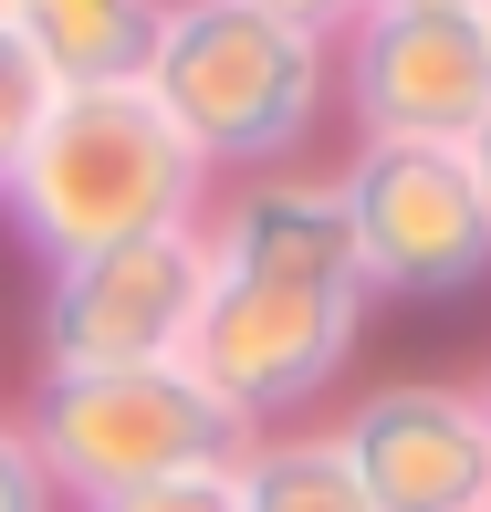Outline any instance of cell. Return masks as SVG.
<instances>
[{
  "label": "cell",
  "mask_w": 491,
  "mask_h": 512,
  "mask_svg": "<svg viewBox=\"0 0 491 512\" xmlns=\"http://www.w3.org/2000/svg\"><path fill=\"white\" fill-rule=\"evenodd\" d=\"M136 95L157 105V126L189 147L209 189L220 178H283L324 126L335 42L251 11V0H157Z\"/></svg>",
  "instance_id": "6da1fadb"
},
{
  "label": "cell",
  "mask_w": 491,
  "mask_h": 512,
  "mask_svg": "<svg viewBox=\"0 0 491 512\" xmlns=\"http://www.w3.org/2000/svg\"><path fill=\"white\" fill-rule=\"evenodd\" d=\"M0 209L53 272V262H84V251L147 241V230H199L209 178L189 168V147L157 126V105L136 84H63L42 105Z\"/></svg>",
  "instance_id": "7a4b0ae2"
},
{
  "label": "cell",
  "mask_w": 491,
  "mask_h": 512,
  "mask_svg": "<svg viewBox=\"0 0 491 512\" xmlns=\"http://www.w3.org/2000/svg\"><path fill=\"white\" fill-rule=\"evenodd\" d=\"M21 439L53 471L63 512L147 492L178 471H220L251 450V429L230 418L189 366H115V377H32L21 398Z\"/></svg>",
  "instance_id": "3957f363"
},
{
  "label": "cell",
  "mask_w": 491,
  "mask_h": 512,
  "mask_svg": "<svg viewBox=\"0 0 491 512\" xmlns=\"http://www.w3.org/2000/svg\"><path fill=\"white\" fill-rule=\"evenodd\" d=\"M356 335H366V293H283V283L209 272L178 366H189L251 439H272L293 408H314L324 387H335V366L356 356Z\"/></svg>",
  "instance_id": "277c9868"
},
{
  "label": "cell",
  "mask_w": 491,
  "mask_h": 512,
  "mask_svg": "<svg viewBox=\"0 0 491 512\" xmlns=\"http://www.w3.org/2000/svg\"><path fill=\"white\" fill-rule=\"evenodd\" d=\"M335 199H345V230H356L366 293L450 304V293L491 283V199L460 168V147H356Z\"/></svg>",
  "instance_id": "5b68a950"
},
{
  "label": "cell",
  "mask_w": 491,
  "mask_h": 512,
  "mask_svg": "<svg viewBox=\"0 0 491 512\" xmlns=\"http://www.w3.org/2000/svg\"><path fill=\"white\" fill-rule=\"evenodd\" d=\"M209 251L199 230H147V241L84 251L42 272V377H115V366H178L199 324Z\"/></svg>",
  "instance_id": "8992f818"
},
{
  "label": "cell",
  "mask_w": 491,
  "mask_h": 512,
  "mask_svg": "<svg viewBox=\"0 0 491 512\" xmlns=\"http://www.w3.org/2000/svg\"><path fill=\"white\" fill-rule=\"evenodd\" d=\"M356 147H460L491 115V21L481 0H377L345 32Z\"/></svg>",
  "instance_id": "52a82bcc"
},
{
  "label": "cell",
  "mask_w": 491,
  "mask_h": 512,
  "mask_svg": "<svg viewBox=\"0 0 491 512\" xmlns=\"http://www.w3.org/2000/svg\"><path fill=\"white\" fill-rule=\"evenodd\" d=\"M366 512H481L491 502V429L471 377H377L335 429Z\"/></svg>",
  "instance_id": "ba28073f"
},
{
  "label": "cell",
  "mask_w": 491,
  "mask_h": 512,
  "mask_svg": "<svg viewBox=\"0 0 491 512\" xmlns=\"http://www.w3.org/2000/svg\"><path fill=\"white\" fill-rule=\"evenodd\" d=\"M199 251L209 272H241V283H283V293H366L356 272V230H345L335 178H230L199 209ZM377 304V293H366Z\"/></svg>",
  "instance_id": "9c48e42d"
},
{
  "label": "cell",
  "mask_w": 491,
  "mask_h": 512,
  "mask_svg": "<svg viewBox=\"0 0 491 512\" xmlns=\"http://www.w3.org/2000/svg\"><path fill=\"white\" fill-rule=\"evenodd\" d=\"M0 32L42 63V84H136L147 63V32H157V0H11Z\"/></svg>",
  "instance_id": "30bf717a"
},
{
  "label": "cell",
  "mask_w": 491,
  "mask_h": 512,
  "mask_svg": "<svg viewBox=\"0 0 491 512\" xmlns=\"http://www.w3.org/2000/svg\"><path fill=\"white\" fill-rule=\"evenodd\" d=\"M241 512H366L335 429H272L241 450Z\"/></svg>",
  "instance_id": "8fae6325"
},
{
  "label": "cell",
  "mask_w": 491,
  "mask_h": 512,
  "mask_svg": "<svg viewBox=\"0 0 491 512\" xmlns=\"http://www.w3.org/2000/svg\"><path fill=\"white\" fill-rule=\"evenodd\" d=\"M42 105H53V84H42V63L21 53L11 32H0V189H11V168H21V147H32Z\"/></svg>",
  "instance_id": "7c38bea8"
},
{
  "label": "cell",
  "mask_w": 491,
  "mask_h": 512,
  "mask_svg": "<svg viewBox=\"0 0 491 512\" xmlns=\"http://www.w3.org/2000/svg\"><path fill=\"white\" fill-rule=\"evenodd\" d=\"M84 512H241V460H220V471H178V481H147V492H115V502H84Z\"/></svg>",
  "instance_id": "4fadbf2b"
},
{
  "label": "cell",
  "mask_w": 491,
  "mask_h": 512,
  "mask_svg": "<svg viewBox=\"0 0 491 512\" xmlns=\"http://www.w3.org/2000/svg\"><path fill=\"white\" fill-rule=\"evenodd\" d=\"M0 512H63L53 471H42L32 439H21V418H0Z\"/></svg>",
  "instance_id": "5bb4252c"
},
{
  "label": "cell",
  "mask_w": 491,
  "mask_h": 512,
  "mask_svg": "<svg viewBox=\"0 0 491 512\" xmlns=\"http://www.w3.org/2000/svg\"><path fill=\"white\" fill-rule=\"evenodd\" d=\"M251 11L293 21V32H314V42H345V32L366 21V0H251Z\"/></svg>",
  "instance_id": "9a60e30c"
},
{
  "label": "cell",
  "mask_w": 491,
  "mask_h": 512,
  "mask_svg": "<svg viewBox=\"0 0 491 512\" xmlns=\"http://www.w3.org/2000/svg\"><path fill=\"white\" fill-rule=\"evenodd\" d=\"M460 168H471V178H481V199H491V115H481L471 136H460Z\"/></svg>",
  "instance_id": "2e32d148"
},
{
  "label": "cell",
  "mask_w": 491,
  "mask_h": 512,
  "mask_svg": "<svg viewBox=\"0 0 491 512\" xmlns=\"http://www.w3.org/2000/svg\"><path fill=\"white\" fill-rule=\"evenodd\" d=\"M471 398H481V429H491V366H481V377H471Z\"/></svg>",
  "instance_id": "e0dca14e"
},
{
  "label": "cell",
  "mask_w": 491,
  "mask_h": 512,
  "mask_svg": "<svg viewBox=\"0 0 491 512\" xmlns=\"http://www.w3.org/2000/svg\"><path fill=\"white\" fill-rule=\"evenodd\" d=\"M481 21H491V0H481Z\"/></svg>",
  "instance_id": "ac0fdd59"
},
{
  "label": "cell",
  "mask_w": 491,
  "mask_h": 512,
  "mask_svg": "<svg viewBox=\"0 0 491 512\" xmlns=\"http://www.w3.org/2000/svg\"><path fill=\"white\" fill-rule=\"evenodd\" d=\"M0 11H11V0H0Z\"/></svg>",
  "instance_id": "d6986e66"
},
{
  "label": "cell",
  "mask_w": 491,
  "mask_h": 512,
  "mask_svg": "<svg viewBox=\"0 0 491 512\" xmlns=\"http://www.w3.org/2000/svg\"><path fill=\"white\" fill-rule=\"evenodd\" d=\"M366 11H377V0H366Z\"/></svg>",
  "instance_id": "ffe728a7"
},
{
  "label": "cell",
  "mask_w": 491,
  "mask_h": 512,
  "mask_svg": "<svg viewBox=\"0 0 491 512\" xmlns=\"http://www.w3.org/2000/svg\"><path fill=\"white\" fill-rule=\"evenodd\" d=\"M481 512H491V502H481Z\"/></svg>",
  "instance_id": "44dd1931"
}]
</instances>
